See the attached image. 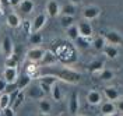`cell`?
I'll return each instance as SVG.
<instances>
[{
	"instance_id": "1",
	"label": "cell",
	"mask_w": 123,
	"mask_h": 116,
	"mask_svg": "<svg viewBox=\"0 0 123 116\" xmlns=\"http://www.w3.org/2000/svg\"><path fill=\"white\" fill-rule=\"evenodd\" d=\"M42 74H52L57 80H62L64 83H69V84H77L80 81V73H77L74 70L67 69V67H53V69H46L42 70Z\"/></svg>"
},
{
	"instance_id": "2",
	"label": "cell",
	"mask_w": 123,
	"mask_h": 116,
	"mask_svg": "<svg viewBox=\"0 0 123 116\" xmlns=\"http://www.w3.org/2000/svg\"><path fill=\"white\" fill-rule=\"evenodd\" d=\"M24 92H25V97H28L31 99H35V101H39L46 97V94L42 91V88L39 87V84H34V85L30 84L24 90Z\"/></svg>"
},
{
	"instance_id": "3",
	"label": "cell",
	"mask_w": 123,
	"mask_h": 116,
	"mask_svg": "<svg viewBox=\"0 0 123 116\" xmlns=\"http://www.w3.org/2000/svg\"><path fill=\"white\" fill-rule=\"evenodd\" d=\"M101 14V8L95 4H90V6H85L81 11V16H83V20H87V21H91V20H95L98 18Z\"/></svg>"
},
{
	"instance_id": "4",
	"label": "cell",
	"mask_w": 123,
	"mask_h": 116,
	"mask_svg": "<svg viewBox=\"0 0 123 116\" xmlns=\"http://www.w3.org/2000/svg\"><path fill=\"white\" fill-rule=\"evenodd\" d=\"M104 38H105L108 45H115V46H117V45H122L123 43V37L117 31H115V30L106 31L104 34Z\"/></svg>"
},
{
	"instance_id": "5",
	"label": "cell",
	"mask_w": 123,
	"mask_h": 116,
	"mask_svg": "<svg viewBox=\"0 0 123 116\" xmlns=\"http://www.w3.org/2000/svg\"><path fill=\"white\" fill-rule=\"evenodd\" d=\"M45 53V49L41 46H34L27 52V60L31 63H39L42 60V56Z\"/></svg>"
},
{
	"instance_id": "6",
	"label": "cell",
	"mask_w": 123,
	"mask_h": 116,
	"mask_svg": "<svg viewBox=\"0 0 123 116\" xmlns=\"http://www.w3.org/2000/svg\"><path fill=\"white\" fill-rule=\"evenodd\" d=\"M60 4L56 1V0H49L46 3L45 7V13L48 17H52V18H56V17L60 16Z\"/></svg>"
},
{
	"instance_id": "7",
	"label": "cell",
	"mask_w": 123,
	"mask_h": 116,
	"mask_svg": "<svg viewBox=\"0 0 123 116\" xmlns=\"http://www.w3.org/2000/svg\"><path fill=\"white\" fill-rule=\"evenodd\" d=\"M77 27H78L80 37H84V38H92L94 30H92V25H91L90 21H87V20H81L80 23H77Z\"/></svg>"
},
{
	"instance_id": "8",
	"label": "cell",
	"mask_w": 123,
	"mask_h": 116,
	"mask_svg": "<svg viewBox=\"0 0 123 116\" xmlns=\"http://www.w3.org/2000/svg\"><path fill=\"white\" fill-rule=\"evenodd\" d=\"M46 21H48V16H46V13H39L38 16L32 20L31 31H32V32H39L43 27H45Z\"/></svg>"
},
{
	"instance_id": "9",
	"label": "cell",
	"mask_w": 123,
	"mask_h": 116,
	"mask_svg": "<svg viewBox=\"0 0 123 116\" xmlns=\"http://www.w3.org/2000/svg\"><path fill=\"white\" fill-rule=\"evenodd\" d=\"M80 109V97H78V92L77 91H73L71 95H70V99H69V112L70 115L76 116L77 112Z\"/></svg>"
},
{
	"instance_id": "10",
	"label": "cell",
	"mask_w": 123,
	"mask_h": 116,
	"mask_svg": "<svg viewBox=\"0 0 123 116\" xmlns=\"http://www.w3.org/2000/svg\"><path fill=\"white\" fill-rule=\"evenodd\" d=\"M0 49H1V53L6 57H8V56H11L14 53V43H13L10 37H4L3 38L1 43H0Z\"/></svg>"
},
{
	"instance_id": "11",
	"label": "cell",
	"mask_w": 123,
	"mask_h": 116,
	"mask_svg": "<svg viewBox=\"0 0 123 116\" xmlns=\"http://www.w3.org/2000/svg\"><path fill=\"white\" fill-rule=\"evenodd\" d=\"M17 7L20 8V13H21V14L28 16V14H31V13L34 11L35 3H34V0H21L20 4H18Z\"/></svg>"
},
{
	"instance_id": "12",
	"label": "cell",
	"mask_w": 123,
	"mask_h": 116,
	"mask_svg": "<svg viewBox=\"0 0 123 116\" xmlns=\"http://www.w3.org/2000/svg\"><path fill=\"white\" fill-rule=\"evenodd\" d=\"M87 102L92 105V106H97V105H101L102 102V94L99 91H95V90H91L90 92L87 94Z\"/></svg>"
},
{
	"instance_id": "13",
	"label": "cell",
	"mask_w": 123,
	"mask_h": 116,
	"mask_svg": "<svg viewBox=\"0 0 123 116\" xmlns=\"http://www.w3.org/2000/svg\"><path fill=\"white\" fill-rule=\"evenodd\" d=\"M56 62H57V59H56V56H55L53 52L45 50V53H43V56H42V60H41L39 63H41L43 67H49V66H53Z\"/></svg>"
},
{
	"instance_id": "14",
	"label": "cell",
	"mask_w": 123,
	"mask_h": 116,
	"mask_svg": "<svg viewBox=\"0 0 123 116\" xmlns=\"http://www.w3.org/2000/svg\"><path fill=\"white\" fill-rule=\"evenodd\" d=\"M116 105L115 102L112 101H105V102H101V113L104 116L106 115H112V113H116Z\"/></svg>"
},
{
	"instance_id": "15",
	"label": "cell",
	"mask_w": 123,
	"mask_h": 116,
	"mask_svg": "<svg viewBox=\"0 0 123 116\" xmlns=\"http://www.w3.org/2000/svg\"><path fill=\"white\" fill-rule=\"evenodd\" d=\"M31 80H32V77H31L30 74H27V73H23V74H20L18 76V78H17V87H18V90L20 91H24L28 85L31 84Z\"/></svg>"
},
{
	"instance_id": "16",
	"label": "cell",
	"mask_w": 123,
	"mask_h": 116,
	"mask_svg": "<svg viewBox=\"0 0 123 116\" xmlns=\"http://www.w3.org/2000/svg\"><path fill=\"white\" fill-rule=\"evenodd\" d=\"M3 78L7 81V83H15L17 78H18V71L14 67H6L4 73H3Z\"/></svg>"
},
{
	"instance_id": "17",
	"label": "cell",
	"mask_w": 123,
	"mask_h": 116,
	"mask_svg": "<svg viewBox=\"0 0 123 116\" xmlns=\"http://www.w3.org/2000/svg\"><path fill=\"white\" fill-rule=\"evenodd\" d=\"M21 17L18 16L17 13H10L7 16V25L10 27V28H18L20 25H21Z\"/></svg>"
},
{
	"instance_id": "18",
	"label": "cell",
	"mask_w": 123,
	"mask_h": 116,
	"mask_svg": "<svg viewBox=\"0 0 123 116\" xmlns=\"http://www.w3.org/2000/svg\"><path fill=\"white\" fill-rule=\"evenodd\" d=\"M104 94H105V97H106L108 101L115 102V101L119 99V91L116 90L115 87H105L104 88Z\"/></svg>"
},
{
	"instance_id": "19",
	"label": "cell",
	"mask_w": 123,
	"mask_h": 116,
	"mask_svg": "<svg viewBox=\"0 0 123 116\" xmlns=\"http://www.w3.org/2000/svg\"><path fill=\"white\" fill-rule=\"evenodd\" d=\"M38 109H39V113H50L52 112V104H50V101L46 99V98L39 99L38 101Z\"/></svg>"
},
{
	"instance_id": "20",
	"label": "cell",
	"mask_w": 123,
	"mask_h": 116,
	"mask_svg": "<svg viewBox=\"0 0 123 116\" xmlns=\"http://www.w3.org/2000/svg\"><path fill=\"white\" fill-rule=\"evenodd\" d=\"M102 52H104V55L106 56L108 59H116L117 55H119V50H117V48L115 45H108V43L102 49Z\"/></svg>"
},
{
	"instance_id": "21",
	"label": "cell",
	"mask_w": 123,
	"mask_h": 116,
	"mask_svg": "<svg viewBox=\"0 0 123 116\" xmlns=\"http://www.w3.org/2000/svg\"><path fill=\"white\" fill-rule=\"evenodd\" d=\"M91 45L95 50H102L105 48V45H106V41L104 38V35H98V37H95V38L92 39Z\"/></svg>"
},
{
	"instance_id": "22",
	"label": "cell",
	"mask_w": 123,
	"mask_h": 116,
	"mask_svg": "<svg viewBox=\"0 0 123 116\" xmlns=\"http://www.w3.org/2000/svg\"><path fill=\"white\" fill-rule=\"evenodd\" d=\"M60 14H62V16H71V17H74V16H76V6H74V4H71V3H67V4L62 6V7H60Z\"/></svg>"
},
{
	"instance_id": "23",
	"label": "cell",
	"mask_w": 123,
	"mask_h": 116,
	"mask_svg": "<svg viewBox=\"0 0 123 116\" xmlns=\"http://www.w3.org/2000/svg\"><path fill=\"white\" fill-rule=\"evenodd\" d=\"M99 78L102 81H111V80L115 78V73L111 69H102L99 71Z\"/></svg>"
},
{
	"instance_id": "24",
	"label": "cell",
	"mask_w": 123,
	"mask_h": 116,
	"mask_svg": "<svg viewBox=\"0 0 123 116\" xmlns=\"http://www.w3.org/2000/svg\"><path fill=\"white\" fill-rule=\"evenodd\" d=\"M66 31H67V37H69V39H71V41H76V39L80 37V32H78V27H77V24H73V25L69 27Z\"/></svg>"
},
{
	"instance_id": "25",
	"label": "cell",
	"mask_w": 123,
	"mask_h": 116,
	"mask_svg": "<svg viewBox=\"0 0 123 116\" xmlns=\"http://www.w3.org/2000/svg\"><path fill=\"white\" fill-rule=\"evenodd\" d=\"M50 95H52L53 101H56V102L62 101V88L59 87V85H57V83L52 85V90H50Z\"/></svg>"
},
{
	"instance_id": "26",
	"label": "cell",
	"mask_w": 123,
	"mask_h": 116,
	"mask_svg": "<svg viewBox=\"0 0 123 116\" xmlns=\"http://www.w3.org/2000/svg\"><path fill=\"white\" fill-rule=\"evenodd\" d=\"M73 24H76V20H74V17L71 16H62L60 17V25L63 27V28H69V27H71Z\"/></svg>"
},
{
	"instance_id": "27",
	"label": "cell",
	"mask_w": 123,
	"mask_h": 116,
	"mask_svg": "<svg viewBox=\"0 0 123 116\" xmlns=\"http://www.w3.org/2000/svg\"><path fill=\"white\" fill-rule=\"evenodd\" d=\"M102 69H104V62L102 60H94V62H91L88 64V70L91 73H98Z\"/></svg>"
},
{
	"instance_id": "28",
	"label": "cell",
	"mask_w": 123,
	"mask_h": 116,
	"mask_svg": "<svg viewBox=\"0 0 123 116\" xmlns=\"http://www.w3.org/2000/svg\"><path fill=\"white\" fill-rule=\"evenodd\" d=\"M39 81H42V83H45L48 85H53L57 83V78L52 76V74H42L41 77H39Z\"/></svg>"
},
{
	"instance_id": "29",
	"label": "cell",
	"mask_w": 123,
	"mask_h": 116,
	"mask_svg": "<svg viewBox=\"0 0 123 116\" xmlns=\"http://www.w3.org/2000/svg\"><path fill=\"white\" fill-rule=\"evenodd\" d=\"M24 98H25V92L24 91H18V94H17V97H15V99H14V102L11 104V108L15 110V108H18L21 104H23V101H24Z\"/></svg>"
},
{
	"instance_id": "30",
	"label": "cell",
	"mask_w": 123,
	"mask_h": 116,
	"mask_svg": "<svg viewBox=\"0 0 123 116\" xmlns=\"http://www.w3.org/2000/svg\"><path fill=\"white\" fill-rule=\"evenodd\" d=\"M7 106H10V95L6 92H3L0 95V109L3 110V109L7 108Z\"/></svg>"
},
{
	"instance_id": "31",
	"label": "cell",
	"mask_w": 123,
	"mask_h": 116,
	"mask_svg": "<svg viewBox=\"0 0 123 116\" xmlns=\"http://www.w3.org/2000/svg\"><path fill=\"white\" fill-rule=\"evenodd\" d=\"M4 64H6V67H14V69H17V64H18V59H17V57H15V55L13 53L11 56L6 57V62H4Z\"/></svg>"
},
{
	"instance_id": "32",
	"label": "cell",
	"mask_w": 123,
	"mask_h": 116,
	"mask_svg": "<svg viewBox=\"0 0 123 116\" xmlns=\"http://www.w3.org/2000/svg\"><path fill=\"white\" fill-rule=\"evenodd\" d=\"M30 42H31V45H41L42 43V35L38 34V32H31Z\"/></svg>"
},
{
	"instance_id": "33",
	"label": "cell",
	"mask_w": 123,
	"mask_h": 116,
	"mask_svg": "<svg viewBox=\"0 0 123 116\" xmlns=\"http://www.w3.org/2000/svg\"><path fill=\"white\" fill-rule=\"evenodd\" d=\"M76 42H77V45L80 48H83V49H85V48H88L91 45L90 38H84V37H78V38L76 39Z\"/></svg>"
},
{
	"instance_id": "34",
	"label": "cell",
	"mask_w": 123,
	"mask_h": 116,
	"mask_svg": "<svg viewBox=\"0 0 123 116\" xmlns=\"http://www.w3.org/2000/svg\"><path fill=\"white\" fill-rule=\"evenodd\" d=\"M15 91H18V87H17V83H7V85H6V90H4V92L10 95V94L15 92Z\"/></svg>"
},
{
	"instance_id": "35",
	"label": "cell",
	"mask_w": 123,
	"mask_h": 116,
	"mask_svg": "<svg viewBox=\"0 0 123 116\" xmlns=\"http://www.w3.org/2000/svg\"><path fill=\"white\" fill-rule=\"evenodd\" d=\"M1 113L4 116H15V110L11 108V106H7V108H4L1 110Z\"/></svg>"
},
{
	"instance_id": "36",
	"label": "cell",
	"mask_w": 123,
	"mask_h": 116,
	"mask_svg": "<svg viewBox=\"0 0 123 116\" xmlns=\"http://www.w3.org/2000/svg\"><path fill=\"white\" fill-rule=\"evenodd\" d=\"M39 87L42 88V91L48 95V94H50V90H52V85H48L45 83H42V81H39Z\"/></svg>"
},
{
	"instance_id": "37",
	"label": "cell",
	"mask_w": 123,
	"mask_h": 116,
	"mask_svg": "<svg viewBox=\"0 0 123 116\" xmlns=\"http://www.w3.org/2000/svg\"><path fill=\"white\" fill-rule=\"evenodd\" d=\"M115 105H116V110H117L119 113H123V98L117 101Z\"/></svg>"
},
{
	"instance_id": "38",
	"label": "cell",
	"mask_w": 123,
	"mask_h": 116,
	"mask_svg": "<svg viewBox=\"0 0 123 116\" xmlns=\"http://www.w3.org/2000/svg\"><path fill=\"white\" fill-rule=\"evenodd\" d=\"M6 85H7V81H6L4 78H0V92H4Z\"/></svg>"
},
{
	"instance_id": "39",
	"label": "cell",
	"mask_w": 123,
	"mask_h": 116,
	"mask_svg": "<svg viewBox=\"0 0 123 116\" xmlns=\"http://www.w3.org/2000/svg\"><path fill=\"white\" fill-rule=\"evenodd\" d=\"M20 1H21V0H7V3L10 6H13V7H17V6L20 4Z\"/></svg>"
},
{
	"instance_id": "40",
	"label": "cell",
	"mask_w": 123,
	"mask_h": 116,
	"mask_svg": "<svg viewBox=\"0 0 123 116\" xmlns=\"http://www.w3.org/2000/svg\"><path fill=\"white\" fill-rule=\"evenodd\" d=\"M69 3L74 4V6H78V4H81V3H83V0H69Z\"/></svg>"
},
{
	"instance_id": "41",
	"label": "cell",
	"mask_w": 123,
	"mask_h": 116,
	"mask_svg": "<svg viewBox=\"0 0 123 116\" xmlns=\"http://www.w3.org/2000/svg\"><path fill=\"white\" fill-rule=\"evenodd\" d=\"M38 116H50V113H39Z\"/></svg>"
},
{
	"instance_id": "42",
	"label": "cell",
	"mask_w": 123,
	"mask_h": 116,
	"mask_svg": "<svg viewBox=\"0 0 123 116\" xmlns=\"http://www.w3.org/2000/svg\"><path fill=\"white\" fill-rule=\"evenodd\" d=\"M120 115V113H119V112H116V113H112V115H106V116H119Z\"/></svg>"
},
{
	"instance_id": "43",
	"label": "cell",
	"mask_w": 123,
	"mask_h": 116,
	"mask_svg": "<svg viewBox=\"0 0 123 116\" xmlns=\"http://www.w3.org/2000/svg\"><path fill=\"white\" fill-rule=\"evenodd\" d=\"M76 116H85V115H76Z\"/></svg>"
},
{
	"instance_id": "44",
	"label": "cell",
	"mask_w": 123,
	"mask_h": 116,
	"mask_svg": "<svg viewBox=\"0 0 123 116\" xmlns=\"http://www.w3.org/2000/svg\"><path fill=\"white\" fill-rule=\"evenodd\" d=\"M0 116H1V109H0Z\"/></svg>"
},
{
	"instance_id": "45",
	"label": "cell",
	"mask_w": 123,
	"mask_h": 116,
	"mask_svg": "<svg viewBox=\"0 0 123 116\" xmlns=\"http://www.w3.org/2000/svg\"><path fill=\"white\" fill-rule=\"evenodd\" d=\"M57 116H63V115H57Z\"/></svg>"
},
{
	"instance_id": "46",
	"label": "cell",
	"mask_w": 123,
	"mask_h": 116,
	"mask_svg": "<svg viewBox=\"0 0 123 116\" xmlns=\"http://www.w3.org/2000/svg\"><path fill=\"white\" fill-rule=\"evenodd\" d=\"M0 53H1V49H0Z\"/></svg>"
},
{
	"instance_id": "47",
	"label": "cell",
	"mask_w": 123,
	"mask_h": 116,
	"mask_svg": "<svg viewBox=\"0 0 123 116\" xmlns=\"http://www.w3.org/2000/svg\"><path fill=\"white\" fill-rule=\"evenodd\" d=\"M119 116H123V115H119Z\"/></svg>"
}]
</instances>
